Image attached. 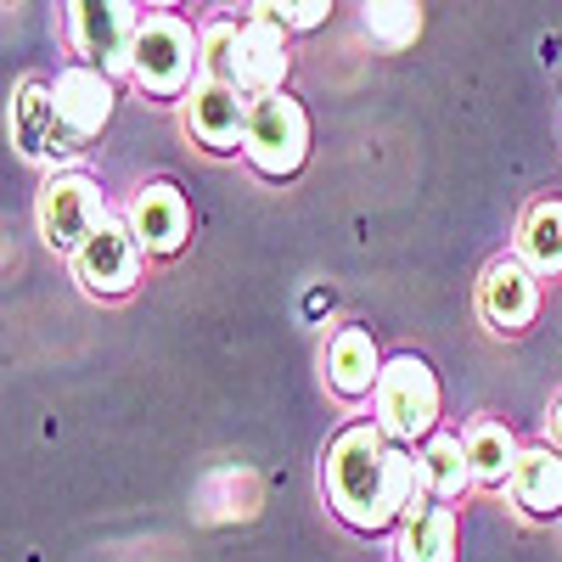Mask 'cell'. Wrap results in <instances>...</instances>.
Here are the masks:
<instances>
[{"label":"cell","instance_id":"obj_16","mask_svg":"<svg viewBox=\"0 0 562 562\" xmlns=\"http://www.w3.org/2000/svg\"><path fill=\"white\" fill-rule=\"evenodd\" d=\"M512 495L529 518H551L562 512V456L551 445L518 450V467H512Z\"/></svg>","mask_w":562,"mask_h":562},{"label":"cell","instance_id":"obj_23","mask_svg":"<svg viewBox=\"0 0 562 562\" xmlns=\"http://www.w3.org/2000/svg\"><path fill=\"white\" fill-rule=\"evenodd\" d=\"M551 445H557V456H562V400H557V411H551Z\"/></svg>","mask_w":562,"mask_h":562},{"label":"cell","instance_id":"obj_7","mask_svg":"<svg viewBox=\"0 0 562 562\" xmlns=\"http://www.w3.org/2000/svg\"><path fill=\"white\" fill-rule=\"evenodd\" d=\"M74 270H79V281H85L97 299L130 293L135 276H140V243H135V231L108 214L97 231H90V243L74 254Z\"/></svg>","mask_w":562,"mask_h":562},{"label":"cell","instance_id":"obj_12","mask_svg":"<svg viewBox=\"0 0 562 562\" xmlns=\"http://www.w3.org/2000/svg\"><path fill=\"white\" fill-rule=\"evenodd\" d=\"M130 231L140 254H180L186 248V231H192V214H186V198L175 192V186H140V198L130 203Z\"/></svg>","mask_w":562,"mask_h":562},{"label":"cell","instance_id":"obj_8","mask_svg":"<svg viewBox=\"0 0 562 562\" xmlns=\"http://www.w3.org/2000/svg\"><path fill=\"white\" fill-rule=\"evenodd\" d=\"M102 220H108V209H102L97 180L57 175L52 186H45V198H40V231H45V243H52V248H74L79 254Z\"/></svg>","mask_w":562,"mask_h":562},{"label":"cell","instance_id":"obj_4","mask_svg":"<svg viewBox=\"0 0 562 562\" xmlns=\"http://www.w3.org/2000/svg\"><path fill=\"white\" fill-rule=\"evenodd\" d=\"M439 422V383L428 360L416 355H400L383 366V383H378V428L394 439V445H416L428 439Z\"/></svg>","mask_w":562,"mask_h":562},{"label":"cell","instance_id":"obj_13","mask_svg":"<svg viewBox=\"0 0 562 562\" xmlns=\"http://www.w3.org/2000/svg\"><path fill=\"white\" fill-rule=\"evenodd\" d=\"M52 97H57V113L68 119V130H74L79 140H90V135L113 119V79H108L102 68H90V63L63 68L57 85H52Z\"/></svg>","mask_w":562,"mask_h":562},{"label":"cell","instance_id":"obj_14","mask_svg":"<svg viewBox=\"0 0 562 562\" xmlns=\"http://www.w3.org/2000/svg\"><path fill=\"white\" fill-rule=\"evenodd\" d=\"M400 562H456V512L434 495H422L405 506V529H400Z\"/></svg>","mask_w":562,"mask_h":562},{"label":"cell","instance_id":"obj_17","mask_svg":"<svg viewBox=\"0 0 562 562\" xmlns=\"http://www.w3.org/2000/svg\"><path fill=\"white\" fill-rule=\"evenodd\" d=\"M416 484H422V495H434V501H456L467 484H473L467 439H456V434H434L428 450L416 456Z\"/></svg>","mask_w":562,"mask_h":562},{"label":"cell","instance_id":"obj_1","mask_svg":"<svg viewBox=\"0 0 562 562\" xmlns=\"http://www.w3.org/2000/svg\"><path fill=\"white\" fill-rule=\"evenodd\" d=\"M321 484L333 495V512L344 524L378 535L394 518H405V506L416 501V461L383 434V428H344L326 445Z\"/></svg>","mask_w":562,"mask_h":562},{"label":"cell","instance_id":"obj_21","mask_svg":"<svg viewBox=\"0 0 562 562\" xmlns=\"http://www.w3.org/2000/svg\"><path fill=\"white\" fill-rule=\"evenodd\" d=\"M366 34L389 45V52H400V45H411L422 34V12L411 0H378V7H366Z\"/></svg>","mask_w":562,"mask_h":562},{"label":"cell","instance_id":"obj_18","mask_svg":"<svg viewBox=\"0 0 562 562\" xmlns=\"http://www.w3.org/2000/svg\"><path fill=\"white\" fill-rule=\"evenodd\" d=\"M254 506H259V484H254L248 467H220V473H209L203 490H198V518H209V524L254 518Z\"/></svg>","mask_w":562,"mask_h":562},{"label":"cell","instance_id":"obj_15","mask_svg":"<svg viewBox=\"0 0 562 562\" xmlns=\"http://www.w3.org/2000/svg\"><path fill=\"white\" fill-rule=\"evenodd\" d=\"M326 383H333V394H344V400L378 394L383 360H378V344H371V333H360V326H344V333L326 344Z\"/></svg>","mask_w":562,"mask_h":562},{"label":"cell","instance_id":"obj_11","mask_svg":"<svg viewBox=\"0 0 562 562\" xmlns=\"http://www.w3.org/2000/svg\"><path fill=\"white\" fill-rule=\"evenodd\" d=\"M479 304H484V321L495 326V333H524V326L535 321V310H540V281L524 259H495L484 270Z\"/></svg>","mask_w":562,"mask_h":562},{"label":"cell","instance_id":"obj_6","mask_svg":"<svg viewBox=\"0 0 562 562\" xmlns=\"http://www.w3.org/2000/svg\"><path fill=\"white\" fill-rule=\"evenodd\" d=\"M68 29L79 57L102 63V74H130V52L140 34L135 7H124V0H79V7H68Z\"/></svg>","mask_w":562,"mask_h":562},{"label":"cell","instance_id":"obj_22","mask_svg":"<svg viewBox=\"0 0 562 562\" xmlns=\"http://www.w3.org/2000/svg\"><path fill=\"white\" fill-rule=\"evenodd\" d=\"M254 18L259 23H276L281 34H288V29H321L326 23V0H299V7H270V0H259Z\"/></svg>","mask_w":562,"mask_h":562},{"label":"cell","instance_id":"obj_5","mask_svg":"<svg viewBox=\"0 0 562 562\" xmlns=\"http://www.w3.org/2000/svg\"><path fill=\"white\" fill-rule=\"evenodd\" d=\"M304 153H310V119H304V108L293 97H281V90H276V97H259L254 113H248L243 158L259 175H270V180H288V175H299Z\"/></svg>","mask_w":562,"mask_h":562},{"label":"cell","instance_id":"obj_19","mask_svg":"<svg viewBox=\"0 0 562 562\" xmlns=\"http://www.w3.org/2000/svg\"><path fill=\"white\" fill-rule=\"evenodd\" d=\"M467 461H473V484H512V467H518V445L501 422H473L467 428Z\"/></svg>","mask_w":562,"mask_h":562},{"label":"cell","instance_id":"obj_20","mask_svg":"<svg viewBox=\"0 0 562 562\" xmlns=\"http://www.w3.org/2000/svg\"><path fill=\"white\" fill-rule=\"evenodd\" d=\"M524 265L535 276H562V203L546 198L524 220Z\"/></svg>","mask_w":562,"mask_h":562},{"label":"cell","instance_id":"obj_2","mask_svg":"<svg viewBox=\"0 0 562 562\" xmlns=\"http://www.w3.org/2000/svg\"><path fill=\"white\" fill-rule=\"evenodd\" d=\"M203 63H209V79L237 85L243 97H276L281 79H288V34L259 18L248 23L214 18L203 29Z\"/></svg>","mask_w":562,"mask_h":562},{"label":"cell","instance_id":"obj_3","mask_svg":"<svg viewBox=\"0 0 562 562\" xmlns=\"http://www.w3.org/2000/svg\"><path fill=\"white\" fill-rule=\"evenodd\" d=\"M203 68V40L186 29L180 18H147L135 34V52H130V79L147 90V97H192L198 74Z\"/></svg>","mask_w":562,"mask_h":562},{"label":"cell","instance_id":"obj_10","mask_svg":"<svg viewBox=\"0 0 562 562\" xmlns=\"http://www.w3.org/2000/svg\"><path fill=\"white\" fill-rule=\"evenodd\" d=\"M248 113H254V102L243 97L237 85H225V79H198V90L186 97V130H192L203 147H214V153L243 147Z\"/></svg>","mask_w":562,"mask_h":562},{"label":"cell","instance_id":"obj_9","mask_svg":"<svg viewBox=\"0 0 562 562\" xmlns=\"http://www.w3.org/2000/svg\"><path fill=\"white\" fill-rule=\"evenodd\" d=\"M12 140L23 147V158H45V164L79 153V135H74L68 119L57 113L52 85L29 79V85L18 90V102H12Z\"/></svg>","mask_w":562,"mask_h":562}]
</instances>
